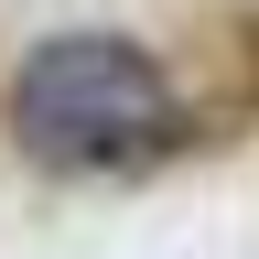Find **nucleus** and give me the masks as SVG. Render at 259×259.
<instances>
[{
    "label": "nucleus",
    "instance_id": "1",
    "mask_svg": "<svg viewBox=\"0 0 259 259\" xmlns=\"http://www.w3.org/2000/svg\"><path fill=\"white\" fill-rule=\"evenodd\" d=\"M0 141L54 184H130V173L184 162L205 141V119L141 32L87 22V32L22 44V65L0 76Z\"/></svg>",
    "mask_w": 259,
    "mask_h": 259
}]
</instances>
